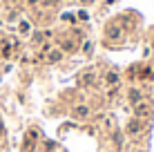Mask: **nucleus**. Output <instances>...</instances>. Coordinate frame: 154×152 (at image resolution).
<instances>
[{"label": "nucleus", "instance_id": "f03ea898", "mask_svg": "<svg viewBox=\"0 0 154 152\" xmlns=\"http://www.w3.org/2000/svg\"><path fill=\"white\" fill-rule=\"evenodd\" d=\"M130 98H132V101H139V98H141V92L132 90V92H130Z\"/></svg>", "mask_w": 154, "mask_h": 152}, {"label": "nucleus", "instance_id": "f257e3e1", "mask_svg": "<svg viewBox=\"0 0 154 152\" xmlns=\"http://www.w3.org/2000/svg\"><path fill=\"white\" fill-rule=\"evenodd\" d=\"M127 130H130V132L134 134V132H139V130H143V123H141V121H139V123H136V121H132V123H130V128H127Z\"/></svg>", "mask_w": 154, "mask_h": 152}]
</instances>
